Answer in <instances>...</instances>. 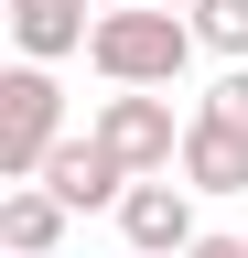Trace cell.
<instances>
[{
  "label": "cell",
  "instance_id": "6da1fadb",
  "mask_svg": "<svg viewBox=\"0 0 248 258\" xmlns=\"http://www.w3.org/2000/svg\"><path fill=\"white\" fill-rule=\"evenodd\" d=\"M86 64L119 86V97H162L183 86V64H194V22H173V11H97V43H86Z\"/></svg>",
  "mask_w": 248,
  "mask_h": 258
},
{
  "label": "cell",
  "instance_id": "52a82bcc",
  "mask_svg": "<svg viewBox=\"0 0 248 258\" xmlns=\"http://www.w3.org/2000/svg\"><path fill=\"white\" fill-rule=\"evenodd\" d=\"M54 237H65V205H54L43 183H11V194H0V247H11V258H54Z\"/></svg>",
  "mask_w": 248,
  "mask_h": 258
},
{
  "label": "cell",
  "instance_id": "5b68a950",
  "mask_svg": "<svg viewBox=\"0 0 248 258\" xmlns=\"http://www.w3.org/2000/svg\"><path fill=\"white\" fill-rule=\"evenodd\" d=\"M43 194H54L65 215H86V205H130V172H119V151L86 129V140H65V151L43 161Z\"/></svg>",
  "mask_w": 248,
  "mask_h": 258
},
{
  "label": "cell",
  "instance_id": "9c48e42d",
  "mask_svg": "<svg viewBox=\"0 0 248 258\" xmlns=\"http://www.w3.org/2000/svg\"><path fill=\"white\" fill-rule=\"evenodd\" d=\"M194 43L227 54V64H248V0H205V11H194Z\"/></svg>",
  "mask_w": 248,
  "mask_h": 258
},
{
  "label": "cell",
  "instance_id": "30bf717a",
  "mask_svg": "<svg viewBox=\"0 0 248 258\" xmlns=\"http://www.w3.org/2000/svg\"><path fill=\"white\" fill-rule=\"evenodd\" d=\"M194 118H205V129H227V140H248V64H227V76L194 97Z\"/></svg>",
  "mask_w": 248,
  "mask_h": 258
},
{
  "label": "cell",
  "instance_id": "8fae6325",
  "mask_svg": "<svg viewBox=\"0 0 248 258\" xmlns=\"http://www.w3.org/2000/svg\"><path fill=\"white\" fill-rule=\"evenodd\" d=\"M183 258H248V237H205V247H183Z\"/></svg>",
  "mask_w": 248,
  "mask_h": 258
},
{
  "label": "cell",
  "instance_id": "277c9868",
  "mask_svg": "<svg viewBox=\"0 0 248 258\" xmlns=\"http://www.w3.org/2000/svg\"><path fill=\"white\" fill-rule=\"evenodd\" d=\"M119 237H130L140 258H183V247H205L183 172H173V183H130V205H119Z\"/></svg>",
  "mask_w": 248,
  "mask_h": 258
},
{
  "label": "cell",
  "instance_id": "8992f818",
  "mask_svg": "<svg viewBox=\"0 0 248 258\" xmlns=\"http://www.w3.org/2000/svg\"><path fill=\"white\" fill-rule=\"evenodd\" d=\"M11 43H22V64H54V54L97 43V22H86V0H11Z\"/></svg>",
  "mask_w": 248,
  "mask_h": 258
},
{
  "label": "cell",
  "instance_id": "7c38bea8",
  "mask_svg": "<svg viewBox=\"0 0 248 258\" xmlns=\"http://www.w3.org/2000/svg\"><path fill=\"white\" fill-rule=\"evenodd\" d=\"M140 11H173V22H194V11H205V0H140Z\"/></svg>",
  "mask_w": 248,
  "mask_h": 258
},
{
  "label": "cell",
  "instance_id": "7a4b0ae2",
  "mask_svg": "<svg viewBox=\"0 0 248 258\" xmlns=\"http://www.w3.org/2000/svg\"><path fill=\"white\" fill-rule=\"evenodd\" d=\"M65 140H76V129H65V86H54L43 64H11V76H0V172H11V183H43V161Z\"/></svg>",
  "mask_w": 248,
  "mask_h": 258
},
{
  "label": "cell",
  "instance_id": "ba28073f",
  "mask_svg": "<svg viewBox=\"0 0 248 258\" xmlns=\"http://www.w3.org/2000/svg\"><path fill=\"white\" fill-rule=\"evenodd\" d=\"M183 194H248V140H227V129H183Z\"/></svg>",
  "mask_w": 248,
  "mask_h": 258
},
{
  "label": "cell",
  "instance_id": "3957f363",
  "mask_svg": "<svg viewBox=\"0 0 248 258\" xmlns=\"http://www.w3.org/2000/svg\"><path fill=\"white\" fill-rule=\"evenodd\" d=\"M86 129L119 151L130 183H173V172H183V129H194V118H173V97H108Z\"/></svg>",
  "mask_w": 248,
  "mask_h": 258
}]
</instances>
